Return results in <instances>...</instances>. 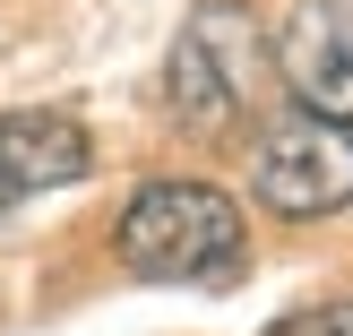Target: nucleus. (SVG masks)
I'll use <instances>...</instances> for the list:
<instances>
[{"label": "nucleus", "instance_id": "obj_4", "mask_svg": "<svg viewBox=\"0 0 353 336\" xmlns=\"http://www.w3.org/2000/svg\"><path fill=\"white\" fill-rule=\"evenodd\" d=\"M276 69H285L293 103L353 121V0H302L276 34Z\"/></svg>", "mask_w": 353, "mask_h": 336}, {"label": "nucleus", "instance_id": "obj_6", "mask_svg": "<svg viewBox=\"0 0 353 336\" xmlns=\"http://www.w3.org/2000/svg\"><path fill=\"white\" fill-rule=\"evenodd\" d=\"M268 336H353V293H336V302H302V310H285Z\"/></svg>", "mask_w": 353, "mask_h": 336}, {"label": "nucleus", "instance_id": "obj_5", "mask_svg": "<svg viewBox=\"0 0 353 336\" xmlns=\"http://www.w3.org/2000/svg\"><path fill=\"white\" fill-rule=\"evenodd\" d=\"M95 172V138L69 112H0V216Z\"/></svg>", "mask_w": 353, "mask_h": 336}, {"label": "nucleus", "instance_id": "obj_1", "mask_svg": "<svg viewBox=\"0 0 353 336\" xmlns=\"http://www.w3.org/2000/svg\"><path fill=\"white\" fill-rule=\"evenodd\" d=\"M121 259L147 285H233L250 268V224L241 199L216 181H181L155 172L138 181V199L121 207Z\"/></svg>", "mask_w": 353, "mask_h": 336}, {"label": "nucleus", "instance_id": "obj_3", "mask_svg": "<svg viewBox=\"0 0 353 336\" xmlns=\"http://www.w3.org/2000/svg\"><path fill=\"white\" fill-rule=\"evenodd\" d=\"M250 78H259V17L233 9V0H207V9L181 26L172 61H164L172 121L199 130V138L241 130V112H250Z\"/></svg>", "mask_w": 353, "mask_h": 336}, {"label": "nucleus", "instance_id": "obj_2", "mask_svg": "<svg viewBox=\"0 0 353 336\" xmlns=\"http://www.w3.org/2000/svg\"><path fill=\"white\" fill-rule=\"evenodd\" d=\"M250 199L285 224H319L353 207V121H327L310 103L259 121L250 138Z\"/></svg>", "mask_w": 353, "mask_h": 336}]
</instances>
